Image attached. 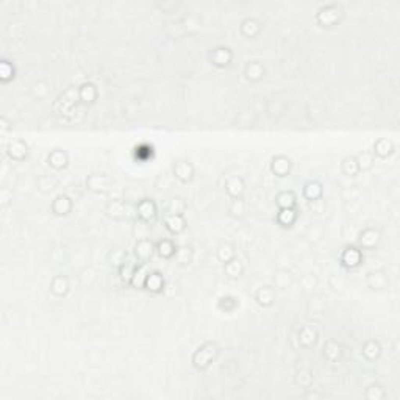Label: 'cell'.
I'll use <instances>...</instances> for the list:
<instances>
[{
	"mask_svg": "<svg viewBox=\"0 0 400 400\" xmlns=\"http://www.w3.org/2000/svg\"><path fill=\"white\" fill-rule=\"evenodd\" d=\"M356 158V163H358V167L360 171H366V169H369L373 163V155L371 152H363V153H358V155L355 157Z\"/></svg>",
	"mask_w": 400,
	"mask_h": 400,
	"instance_id": "cell-23",
	"label": "cell"
},
{
	"mask_svg": "<svg viewBox=\"0 0 400 400\" xmlns=\"http://www.w3.org/2000/svg\"><path fill=\"white\" fill-rule=\"evenodd\" d=\"M277 205L280 208H294L295 207V195L293 191H283L277 195Z\"/></svg>",
	"mask_w": 400,
	"mask_h": 400,
	"instance_id": "cell-17",
	"label": "cell"
},
{
	"mask_svg": "<svg viewBox=\"0 0 400 400\" xmlns=\"http://www.w3.org/2000/svg\"><path fill=\"white\" fill-rule=\"evenodd\" d=\"M303 194H305V197L308 199V200L319 199L320 195H322V186H320V183H318V182L306 183L305 188H303Z\"/></svg>",
	"mask_w": 400,
	"mask_h": 400,
	"instance_id": "cell-18",
	"label": "cell"
},
{
	"mask_svg": "<svg viewBox=\"0 0 400 400\" xmlns=\"http://www.w3.org/2000/svg\"><path fill=\"white\" fill-rule=\"evenodd\" d=\"M152 253H153V244L152 241L149 240H139L134 245V255L136 258H138L142 265L146 261H149L152 258Z\"/></svg>",
	"mask_w": 400,
	"mask_h": 400,
	"instance_id": "cell-5",
	"label": "cell"
},
{
	"mask_svg": "<svg viewBox=\"0 0 400 400\" xmlns=\"http://www.w3.org/2000/svg\"><path fill=\"white\" fill-rule=\"evenodd\" d=\"M343 171L347 174V175H355L360 172V167H358V163H356V158L355 157H350V158H346L343 161Z\"/></svg>",
	"mask_w": 400,
	"mask_h": 400,
	"instance_id": "cell-24",
	"label": "cell"
},
{
	"mask_svg": "<svg viewBox=\"0 0 400 400\" xmlns=\"http://www.w3.org/2000/svg\"><path fill=\"white\" fill-rule=\"evenodd\" d=\"M142 285H144V288L149 289V291H152V293H161L164 288V280L158 272H152V274L146 275Z\"/></svg>",
	"mask_w": 400,
	"mask_h": 400,
	"instance_id": "cell-6",
	"label": "cell"
},
{
	"mask_svg": "<svg viewBox=\"0 0 400 400\" xmlns=\"http://www.w3.org/2000/svg\"><path fill=\"white\" fill-rule=\"evenodd\" d=\"M49 164L53 166L55 169H61L67 164V155L59 149H55L52 153L49 155Z\"/></svg>",
	"mask_w": 400,
	"mask_h": 400,
	"instance_id": "cell-15",
	"label": "cell"
},
{
	"mask_svg": "<svg viewBox=\"0 0 400 400\" xmlns=\"http://www.w3.org/2000/svg\"><path fill=\"white\" fill-rule=\"evenodd\" d=\"M257 299L261 305H270L275 299V294L270 286H263L257 294Z\"/></svg>",
	"mask_w": 400,
	"mask_h": 400,
	"instance_id": "cell-22",
	"label": "cell"
},
{
	"mask_svg": "<svg viewBox=\"0 0 400 400\" xmlns=\"http://www.w3.org/2000/svg\"><path fill=\"white\" fill-rule=\"evenodd\" d=\"M391 152H393V144H391L385 138L378 139L375 144H373V153H375V155H378V157H381V158L388 157Z\"/></svg>",
	"mask_w": 400,
	"mask_h": 400,
	"instance_id": "cell-19",
	"label": "cell"
},
{
	"mask_svg": "<svg viewBox=\"0 0 400 400\" xmlns=\"http://www.w3.org/2000/svg\"><path fill=\"white\" fill-rule=\"evenodd\" d=\"M164 227L171 232L172 235H178L180 232H183L186 222L183 214H164Z\"/></svg>",
	"mask_w": 400,
	"mask_h": 400,
	"instance_id": "cell-4",
	"label": "cell"
},
{
	"mask_svg": "<svg viewBox=\"0 0 400 400\" xmlns=\"http://www.w3.org/2000/svg\"><path fill=\"white\" fill-rule=\"evenodd\" d=\"M263 74H265V69H263L258 61L249 63L247 67H245V75H247L249 80H260Z\"/></svg>",
	"mask_w": 400,
	"mask_h": 400,
	"instance_id": "cell-20",
	"label": "cell"
},
{
	"mask_svg": "<svg viewBox=\"0 0 400 400\" xmlns=\"http://www.w3.org/2000/svg\"><path fill=\"white\" fill-rule=\"evenodd\" d=\"M157 250L163 258H171L175 255L177 245L171 241V240H163L157 244Z\"/></svg>",
	"mask_w": 400,
	"mask_h": 400,
	"instance_id": "cell-16",
	"label": "cell"
},
{
	"mask_svg": "<svg viewBox=\"0 0 400 400\" xmlns=\"http://www.w3.org/2000/svg\"><path fill=\"white\" fill-rule=\"evenodd\" d=\"M380 235L375 232V230H372V228H368V230H364V232L361 233L360 236V244H361V247L364 249H372V247H375L377 242H378V238Z\"/></svg>",
	"mask_w": 400,
	"mask_h": 400,
	"instance_id": "cell-11",
	"label": "cell"
},
{
	"mask_svg": "<svg viewBox=\"0 0 400 400\" xmlns=\"http://www.w3.org/2000/svg\"><path fill=\"white\" fill-rule=\"evenodd\" d=\"M341 263L346 267H356L361 263V252L356 247H347L341 257Z\"/></svg>",
	"mask_w": 400,
	"mask_h": 400,
	"instance_id": "cell-7",
	"label": "cell"
},
{
	"mask_svg": "<svg viewBox=\"0 0 400 400\" xmlns=\"http://www.w3.org/2000/svg\"><path fill=\"white\" fill-rule=\"evenodd\" d=\"M289 171H291V160L289 158L280 155V157L272 160V172H274L275 175L285 177L289 174Z\"/></svg>",
	"mask_w": 400,
	"mask_h": 400,
	"instance_id": "cell-9",
	"label": "cell"
},
{
	"mask_svg": "<svg viewBox=\"0 0 400 400\" xmlns=\"http://www.w3.org/2000/svg\"><path fill=\"white\" fill-rule=\"evenodd\" d=\"M71 208H72V200L67 197V195H58L52 203L53 213L55 214H59V216L67 214V213L71 211Z\"/></svg>",
	"mask_w": 400,
	"mask_h": 400,
	"instance_id": "cell-10",
	"label": "cell"
},
{
	"mask_svg": "<svg viewBox=\"0 0 400 400\" xmlns=\"http://www.w3.org/2000/svg\"><path fill=\"white\" fill-rule=\"evenodd\" d=\"M107 211H108V214L111 217H114V219H122V217L127 216V207H125V203L121 202V200L109 202L108 207H107Z\"/></svg>",
	"mask_w": 400,
	"mask_h": 400,
	"instance_id": "cell-14",
	"label": "cell"
},
{
	"mask_svg": "<svg viewBox=\"0 0 400 400\" xmlns=\"http://www.w3.org/2000/svg\"><path fill=\"white\" fill-rule=\"evenodd\" d=\"M368 277H369V278H375V282H371V283H369L373 289H381L383 286H385V285L388 283V278H386L385 274L381 275V278H378V277H375V274H373V272H371V274H369Z\"/></svg>",
	"mask_w": 400,
	"mask_h": 400,
	"instance_id": "cell-25",
	"label": "cell"
},
{
	"mask_svg": "<svg viewBox=\"0 0 400 400\" xmlns=\"http://www.w3.org/2000/svg\"><path fill=\"white\" fill-rule=\"evenodd\" d=\"M219 353V347L214 343H207L202 347L197 348V352L192 356V364L195 369L199 371H205L208 366L216 360V356Z\"/></svg>",
	"mask_w": 400,
	"mask_h": 400,
	"instance_id": "cell-1",
	"label": "cell"
},
{
	"mask_svg": "<svg viewBox=\"0 0 400 400\" xmlns=\"http://www.w3.org/2000/svg\"><path fill=\"white\" fill-rule=\"evenodd\" d=\"M136 210H138V217L144 222H152L153 219L157 217L158 214V210H157V205L153 203L152 199H142L138 202V205H136Z\"/></svg>",
	"mask_w": 400,
	"mask_h": 400,
	"instance_id": "cell-3",
	"label": "cell"
},
{
	"mask_svg": "<svg viewBox=\"0 0 400 400\" xmlns=\"http://www.w3.org/2000/svg\"><path fill=\"white\" fill-rule=\"evenodd\" d=\"M380 352H381V348H380L378 343H375V341L366 343L364 347H363V355H364L368 360H375V358H378Z\"/></svg>",
	"mask_w": 400,
	"mask_h": 400,
	"instance_id": "cell-21",
	"label": "cell"
},
{
	"mask_svg": "<svg viewBox=\"0 0 400 400\" xmlns=\"http://www.w3.org/2000/svg\"><path fill=\"white\" fill-rule=\"evenodd\" d=\"M50 291H52L55 295H66L67 291H69V282H67V278L63 277V275H58L52 280V283H50Z\"/></svg>",
	"mask_w": 400,
	"mask_h": 400,
	"instance_id": "cell-12",
	"label": "cell"
},
{
	"mask_svg": "<svg viewBox=\"0 0 400 400\" xmlns=\"http://www.w3.org/2000/svg\"><path fill=\"white\" fill-rule=\"evenodd\" d=\"M172 171H174V175L180 182H183V183L191 182L192 177H194V167H192V164L189 163L188 160H177V161H174Z\"/></svg>",
	"mask_w": 400,
	"mask_h": 400,
	"instance_id": "cell-2",
	"label": "cell"
},
{
	"mask_svg": "<svg viewBox=\"0 0 400 400\" xmlns=\"http://www.w3.org/2000/svg\"><path fill=\"white\" fill-rule=\"evenodd\" d=\"M225 191L228 192V195L232 199L235 197H241V194L244 191V182L241 177H230L228 180L225 182Z\"/></svg>",
	"mask_w": 400,
	"mask_h": 400,
	"instance_id": "cell-8",
	"label": "cell"
},
{
	"mask_svg": "<svg viewBox=\"0 0 400 400\" xmlns=\"http://www.w3.org/2000/svg\"><path fill=\"white\" fill-rule=\"evenodd\" d=\"M86 185L89 186L91 191L104 192L107 189V177L105 175H99V174H92L86 180Z\"/></svg>",
	"mask_w": 400,
	"mask_h": 400,
	"instance_id": "cell-13",
	"label": "cell"
}]
</instances>
